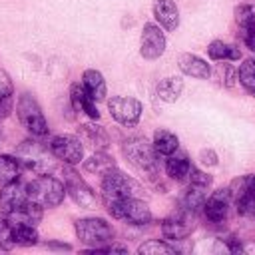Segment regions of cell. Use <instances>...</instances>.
I'll return each mask as SVG.
<instances>
[{
    "instance_id": "obj_1",
    "label": "cell",
    "mask_w": 255,
    "mask_h": 255,
    "mask_svg": "<svg viewBox=\"0 0 255 255\" xmlns=\"http://www.w3.org/2000/svg\"><path fill=\"white\" fill-rule=\"evenodd\" d=\"M26 195L28 199L36 201L40 207H58L64 201L66 185L52 175L40 173V177L32 179L26 185Z\"/></svg>"
},
{
    "instance_id": "obj_2",
    "label": "cell",
    "mask_w": 255,
    "mask_h": 255,
    "mask_svg": "<svg viewBox=\"0 0 255 255\" xmlns=\"http://www.w3.org/2000/svg\"><path fill=\"white\" fill-rule=\"evenodd\" d=\"M122 151L124 155L128 157V161L137 167L139 171H145V173H155L157 169V151L153 147V143H149L145 137L141 135H131L128 139H124L122 143Z\"/></svg>"
},
{
    "instance_id": "obj_3",
    "label": "cell",
    "mask_w": 255,
    "mask_h": 255,
    "mask_svg": "<svg viewBox=\"0 0 255 255\" xmlns=\"http://www.w3.org/2000/svg\"><path fill=\"white\" fill-rule=\"evenodd\" d=\"M102 193L106 203H110L122 197H137L141 193V185L129 175L122 173L118 167H112L102 175Z\"/></svg>"
},
{
    "instance_id": "obj_4",
    "label": "cell",
    "mask_w": 255,
    "mask_h": 255,
    "mask_svg": "<svg viewBox=\"0 0 255 255\" xmlns=\"http://www.w3.org/2000/svg\"><path fill=\"white\" fill-rule=\"evenodd\" d=\"M108 205V211L112 213V217L128 221L131 225H147L151 221V211L147 207L145 201H141L139 197H122V199H114Z\"/></svg>"
},
{
    "instance_id": "obj_5",
    "label": "cell",
    "mask_w": 255,
    "mask_h": 255,
    "mask_svg": "<svg viewBox=\"0 0 255 255\" xmlns=\"http://www.w3.org/2000/svg\"><path fill=\"white\" fill-rule=\"evenodd\" d=\"M76 235L84 245L94 249L108 245L114 239V229L102 217H84L76 221Z\"/></svg>"
},
{
    "instance_id": "obj_6",
    "label": "cell",
    "mask_w": 255,
    "mask_h": 255,
    "mask_svg": "<svg viewBox=\"0 0 255 255\" xmlns=\"http://www.w3.org/2000/svg\"><path fill=\"white\" fill-rule=\"evenodd\" d=\"M16 112H18V120L20 124L36 137H42L48 133V122L38 106V102L30 96V94H22L18 98V106H16Z\"/></svg>"
},
{
    "instance_id": "obj_7",
    "label": "cell",
    "mask_w": 255,
    "mask_h": 255,
    "mask_svg": "<svg viewBox=\"0 0 255 255\" xmlns=\"http://www.w3.org/2000/svg\"><path fill=\"white\" fill-rule=\"evenodd\" d=\"M108 110L112 114V118L122 124V126H135L141 118L143 106L139 100L135 98H126V96H114L112 100H108Z\"/></svg>"
},
{
    "instance_id": "obj_8",
    "label": "cell",
    "mask_w": 255,
    "mask_h": 255,
    "mask_svg": "<svg viewBox=\"0 0 255 255\" xmlns=\"http://www.w3.org/2000/svg\"><path fill=\"white\" fill-rule=\"evenodd\" d=\"M50 147L42 145L40 141L28 139L18 147V157L20 163H24L26 167H30L36 173H46L48 167L52 165V151H48Z\"/></svg>"
},
{
    "instance_id": "obj_9",
    "label": "cell",
    "mask_w": 255,
    "mask_h": 255,
    "mask_svg": "<svg viewBox=\"0 0 255 255\" xmlns=\"http://www.w3.org/2000/svg\"><path fill=\"white\" fill-rule=\"evenodd\" d=\"M50 151L56 159L64 161L66 165H78L84 159V145L82 139L76 135H56L50 141Z\"/></svg>"
},
{
    "instance_id": "obj_10",
    "label": "cell",
    "mask_w": 255,
    "mask_h": 255,
    "mask_svg": "<svg viewBox=\"0 0 255 255\" xmlns=\"http://www.w3.org/2000/svg\"><path fill=\"white\" fill-rule=\"evenodd\" d=\"M165 52V36L157 24H143L139 38V54L145 60H157Z\"/></svg>"
},
{
    "instance_id": "obj_11",
    "label": "cell",
    "mask_w": 255,
    "mask_h": 255,
    "mask_svg": "<svg viewBox=\"0 0 255 255\" xmlns=\"http://www.w3.org/2000/svg\"><path fill=\"white\" fill-rule=\"evenodd\" d=\"M64 179H66V191H68V195L74 199V203H78L80 207H84V209H92V207H96V193L92 191V187L74 171V169H66V175H64Z\"/></svg>"
},
{
    "instance_id": "obj_12",
    "label": "cell",
    "mask_w": 255,
    "mask_h": 255,
    "mask_svg": "<svg viewBox=\"0 0 255 255\" xmlns=\"http://www.w3.org/2000/svg\"><path fill=\"white\" fill-rule=\"evenodd\" d=\"M193 227H195L193 213L183 207V209H179L177 213H171L169 217L163 219V223H161V233H163L167 239H185L187 235H191Z\"/></svg>"
},
{
    "instance_id": "obj_13",
    "label": "cell",
    "mask_w": 255,
    "mask_h": 255,
    "mask_svg": "<svg viewBox=\"0 0 255 255\" xmlns=\"http://www.w3.org/2000/svg\"><path fill=\"white\" fill-rule=\"evenodd\" d=\"M229 203H231V195H229V189H217L209 195V199H205L203 203V213L209 221L213 223H219L227 217V209H229Z\"/></svg>"
},
{
    "instance_id": "obj_14",
    "label": "cell",
    "mask_w": 255,
    "mask_h": 255,
    "mask_svg": "<svg viewBox=\"0 0 255 255\" xmlns=\"http://www.w3.org/2000/svg\"><path fill=\"white\" fill-rule=\"evenodd\" d=\"M42 209L36 201L26 199L24 203H20L18 207H14L12 211L6 213L8 223H26V225H36L42 219Z\"/></svg>"
},
{
    "instance_id": "obj_15",
    "label": "cell",
    "mask_w": 255,
    "mask_h": 255,
    "mask_svg": "<svg viewBox=\"0 0 255 255\" xmlns=\"http://www.w3.org/2000/svg\"><path fill=\"white\" fill-rule=\"evenodd\" d=\"M177 66H179V70L185 76H191L195 80H207L209 74H211V68H209V64L203 58H199L195 54H187V52L185 54H179Z\"/></svg>"
},
{
    "instance_id": "obj_16",
    "label": "cell",
    "mask_w": 255,
    "mask_h": 255,
    "mask_svg": "<svg viewBox=\"0 0 255 255\" xmlns=\"http://www.w3.org/2000/svg\"><path fill=\"white\" fill-rule=\"evenodd\" d=\"M153 16L165 30L173 32L179 26V10L173 0H153Z\"/></svg>"
},
{
    "instance_id": "obj_17",
    "label": "cell",
    "mask_w": 255,
    "mask_h": 255,
    "mask_svg": "<svg viewBox=\"0 0 255 255\" xmlns=\"http://www.w3.org/2000/svg\"><path fill=\"white\" fill-rule=\"evenodd\" d=\"M26 199H28L26 185H22L18 179L16 181H10V183H4L2 185V191H0V209L4 213H8L14 207H18L20 203H24Z\"/></svg>"
},
{
    "instance_id": "obj_18",
    "label": "cell",
    "mask_w": 255,
    "mask_h": 255,
    "mask_svg": "<svg viewBox=\"0 0 255 255\" xmlns=\"http://www.w3.org/2000/svg\"><path fill=\"white\" fill-rule=\"evenodd\" d=\"M70 100H72L74 110L88 114L92 120H100V112H98V108H96V102L90 98V94L86 92V88H84L80 82H74V84L70 86Z\"/></svg>"
},
{
    "instance_id": "obj_19",
    "label": "cell",
    "mask_w": 255,
    "mask_h": 255,
    "mask_svg": "<svg viewBox=\"0 0 255 255\" xmlns=\"http://www.w3.org/2000/svg\"><path fill=\"white\" fill-rule=\"evenodd\" d=\"M78 135L84 143L104 151L108 147V133L102 126H96V124H82L80 129H78Z\"/></svg>"
},
{
    "instance_id": "obj_20",
    "label": "cell",
    "mask_w": 255,
    "mask_h": 255,
    "mask_svg": "<svg viewBox=\"0 0 255 255\" xmlns=\"http://www.w3.org/2000/svg\"><path fill=\"white\" fill-rule=\"evenodd\" d=\"M82 86L86 88V92L90 94V98L94 102H102L106 100V82H104V76L98 72V70H86L84 76H82Z\"/></svg>"
},
{
    "instance_id": "obj_21",
    "label": "cell",
    "mask_w": 255,
    "mask_h": 255,
    "mask_svg": "<svg viewBox=\"0 0 255 255\" xmlns=\"http://www.w3.org/2000/svg\"><path fill=\"white\" fill-rule=\"evenodd\" d=\"M155 92H157L159 100L171 104V102H175V100L181 96V92H183V80L177 78V76H167V78L159 80Z\"/></svg>"
},
{
    "instance_id": "obj_22",
    "label": "cell",
    "mask_w": 255,
    "mask_h": 255,
    "mask_svg": "<svg viewBox=\"0 0 255 255\" xmlns=\"http://www.w3.org/2000/svg\"><path fill=\"white\" fill-rule=\"evenodd\" d=\"M153 147L157 151V155H171L173 151H177L179 147V139L173 131L169 129H155L153 133Z\"/></svg>"
},
{
    "instance_id": "obj_23",
    "label": "cell",
    "mask_w": 255,
    "mask_h": 255,
    "mask_svg": "<svg viewBox=\"0 0 255 255\" xmlns=\"http://www.w3.org/2000/svg\"><path fill=\"white\" fill-rule=\"evenodd\" d=\"M189 167H191V163H189V159H187L183 153H175V151H173L171 155H167L165 171H167V175H169L171 179H175V181L185 179L187 173H189Z\"/></svg>"
},
{
    "instance_id": "obj_24",
    "label": "cell",
    "mask_w": 255,
    "mask_h": 255,
    "mask_svg": "<svg viewBox=\"0 0 255 255\" xmlns=\"http://www.w3.org/2000/svg\"><path fill=\"white\" fill-rule=\"evenodd\" d=\"M10 233H12V241L14 245H34L38 243V231L36 225H26V223H10Z\"/></svg>"
},
{
    "instance_id": "obj_25",
    "label": "cell",
    "mask_w": 255,
    "mask_h": 255,
    "mask_svg": "<svg viewBox=\"0 0 255 255\" xmlns=\"http://www.w3.org/2000/svg\"><path fill=\"white\" fill-rule=\"evenodd\" d=\"M207 54H209V58L215 60V62H221V60H239V58H241L239 48L229 46V44H225L223 40H213V42L207 46Z\"/></svg>"
},
{
    "instance_id": "obj_26",
    "label": "cell",
    "mask_w": 255,
    "mask_h": 255,
    "mask_svg": "<svg viewBox=\"0 0 255 255\" xmlns=\"http://www.w3.org/2000/svg\"><path fill=\"white\" fill-rule=\"evenodd\" d=\"M237 80L243 86V90L255 98V60L253 58L243 60V64L239 66V72H237Z\"/></svg>"
},
{
    "instance_id": "obj_27",
    "label": "cell",
    "mask_w": 255,
    "mask_h": 255,
    "mask_svg": "<svg viewBox=\"0 0 255 255\" xmlns=\"http://www.w3.org/2000/svg\"><path fill=\"white\" fill-rule=\"evenodd\" d=\"M112 167H116V163H114V159H112L108 153H104V151H98V153L90 155L88 159H84V169L90 171V173H100V175H104V173H106L108 169H112Z\"/></svg>"
},
{
    "instance_id": "obj_28",
    "label": "cell",
    "mask_w": 255,
    "mask_h": 255,
    "mask_svg": "<svg viewBox=\"0 0 255 255\" xmlns=\"http://www.w3.org/2000/svg\"><path fill=\"white\" fill-rule=\"evenodd\" d=\"M20 175V159L12 155H0V183L16 181Z\"/></svg>"
},
{
    "instance_id": "obj_29",
    "label": "cell",
    "mask_w": 255,
    "mask_h": 255,
    "mask_svg": "<svg viewBox=\"0 0 255 255\" xmlns=\"http://www.w3.org/2000/svg\"><path fill=\"white\" fill-rule=\"evenodd\" d=\"M137 253H141V255H175L177 251H175V247H171L159 239H149L137 247Z\"/></svg>"
},
{
    "instance_id": "obj_30",
    "label": "cell",
    "mask_w": 255,
    "mask_h": 255,
    "mask_svg": "<svg viewBox=\"0 0 255 255\" xmlns=\"http://www.w3.org/2000/svg\"><path fill=\"white\" fill-rule=\"evenodd\" d=\"M205 193L201 191V187H195V185H191V189L185 193V197H183V207L187 209V211H191V213H195V211H199V209H203V203H205Z\"/></svg>"
},
{
    "instance_id": "obj_31",
    "label": "cell",
    "mask_w": 255,
    "mask_h": 255,
    "mask_svg": "<svg viewBox=\"0 0 255 255\" xmlns=\"http://www.w3.org/2000/svg\"><path fill=\"white\" fill-rule=\"evenodd\" d=\"M187 177H189L191 185H195V187H201V189H207V187L213 183V177H211L209 173H205V171L197 169V167H189V173H187Z\"/></svg>"
},
{
    "instance_id": "obj_32",
    "label": "cell",
    "mask_w": 255,
    "mask_h": 255,
    "mask_svg": "<svg viewBox=\"0 0 255 255\" xmlns=\"http://www.w3.org/2000/svg\"><path fill=\"white\" fill-rule=\"evenodd\" d=\"M12 90H14V86H12L10 76L4 70H0V102H4L6 98H10L12 96Z\"/></svg>"
},
{
    "instance_id": "obj_33",
    "label": "cell",
    "mask_w": 255,
    "mask_h": 255,
    "mask_svg": "<svg viewBox=\"0 0 255 255\" xmlns=\"http://www.w3.org/2000/svg\"><path fill=\"white\" fill-rule=\"evenodd\" d=\"M241 30V38L245 42V46L255 52V26H247V28H239Z\"/></svg>"
},
{
    "instance_id": "obj_34",
    "label": "cell",
    "mask_w": 255,
    "mask_h": 255,
    "mask_svg": "<svg viewBox=\"0 0 255 255\" xmlns=\"http://www.w3.org/2000/svg\"><path fill=\"white\" fill-rule=\"evenodd\" d=\"M199 157H201V161H203L205 165H217V155H215L213 149H201Z\"/></svg>"
},
{
    "instance_id": "obj_35",
    "label": "cell",
    "mask_w": 255,
    "mask_h": 255,
    "mask_svg": "<svg viewBox=\"0 0 255 255\" xmlns=\"http://www.w3.org/2000/svg\"><path fill=\"white\" fill-rule=\"evenodd\" d=\"M50 247H56V249H66V251H70V249H72L68 243H50Z\"/></svg>"
}]
</instances>
